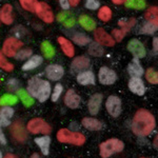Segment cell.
I'll return each instance as SVG.
<instances>
[{
  "instance_id": "47",
  "label": "cell",
  "mask_w": 158,
  "mask_h": 158,
  "mask_svg": "<svg viewBox=\"0 0 158 158\" xmlns=\"http://www.w3.org/2000/svg\"><path fill=\"white\" fill-rule=\"evenodd\" d=\"M79 1H80V0H69V2H70V4L72 6H76L79 3Z\"/></svg>"
},
{
  "instance_id": "52",
  "label": "cell",
  "mask_w": 158,
  "mask_h": 158,
  "mask_svg": "<svg viewBox=\"0 0 158 158\" xmlns=\"http://www.w3.org/2000/svg\"><path fill=\"white\" fill-rule=\"evenodd\" d=\"M154 143H155V146H157L158 147V135H157V137L155 138V140H154Z\"/></svg>"
},
{
  "instance_id": "35",
  "label": "cell",
  "mask_w": 158,
  "mask_h": 158,
  "mask_svg": "<svg viewBox=\"0 0 158 158\" xmlns=\"http://www.w3.org/2000/svg\"><path fill=\"white\" fill-rule=\"evenodd\" d=\"M89 53L93 56L99 57V56H101L103 54V50L98 42H92L90 44V48H89Z\"/></svg>"
},
{
  "instance_id": "39",
  "label": "cell",
  "mask_w": 158,
  "mask_h": 158,
  "mask_svg": "<svg viewBox=\"0 0 158 158\" xmlns=\"http://www.w3.org/2000/svg\"><path fill=\"white\" fill-rule=\"evenodd\" d=\"M0 67H1L2 70L6 71V72H11V71L14 70V65H13L12 63H10L6 59H4L3 53L2 52H1V54H0Z\"/></svg>"
},
{
  "instance_id": "29",
  "label": "cell",
  "mask_w": 158,
  "mask_h": 158,
  "mask_svg": "<svg viewBox=\"0 0 158 158\" xmlns=\"http://www.w3.org/2000/svg\"><path fill=\"white\" fill-rule=\"evenodd\" d=\"M79 22H80L81 27H82L83 29H85L86 31H93L96 27L95 21H94L92 18H90L89 16H85V15H83V16L80 17Z\"/></svg>"
},
{
  "instance_id": "36",
  "label": "cell",
  "mask_w": 158,
  "mask_h": 158,
  "mask_svg": "<svg viewBox=\"0 0 158 158\" xmlns=\"http://www.w3.org/2000/svg\"><path fill=\"white\" fill-rule=\"evenodd\" d=\"M98 17L102 21H109L112 17V12L108 6H102L98 12Z\"/></svg>"
},
{
  "instance_id": "23",
  "label": "cell",
  "mask_w": 158,
  "mask_h": 158,
  "mask_svg": "<svg viewBox=\"0 0 158 158\" xmlns=\"http://www.w3.org/2000/svg\"><path fill=\"white\" fill-rule=\"evenodd\" d=\"M57 40H58V42H59L60 48H61V50L63 51V53H64L68 57H73L74 54H75V51H74V47H73L72 42L64 37H58Z\"/></svg>"
},
{
  "instance_id": "51",
  "label": "cell",
  "mask_w": 158,
  "mask_h": 158,
  "mask_svg": "<svg viewBox=\"0 0 158 158\" xmlns=\"http://www.w3.org/2000/svg\"><path fill=\"white\" fill-rule=\"evenodd\" d=\"M31 158H41V157H40L38 154H33L32 156H31Z\"/></svg>"
},
{
  "instance_id": "31",
  "label": "cell",
  "mask_w": 158,
  "mask_h": 158,
  "mask_svg": "<svg viewBox=\"0 0 158 158\" xmlns=\"http://www.w3.org/2000/svg\"><path fill=\"white\" fill-rule=\"evenodd\" d=\"M18 101V98L16 97L15 95H12V94H6L3 95L0 99V104L2 106H13V104L17 103Z\"/></svg>"
},
{
  "instance_id": "5",
  "label": "cell",
  "mask_w": 158,
  "mask_h": 158,
  "mask_svg": "<svg viewBox=\"0 0 158 158\" xmlns=\"http://www.w3.org/2000/svg\"><path fill=\"white\" fill-rule=\"evenodd\" d=\"M27 129L32 134H44L49 135L52 132V128L49 123L42 118H33L27 122Z\"/></svg>"
},
{
  "instance_id": "3",
  "label": "cell",
  "mask_w": 158,
  "mask_h": 158,
  "mask_svg": "<svg viewBox=\"0 0 158 158\" xmlns=\"http://www.w3.org/2000/svg\"><path fill=\"white\" fill-rule=\"evenodd\" d=\"M57 139L62 143H70L74 146H82L85 142V135L78 132H72L68 129L59 130L57 133Z\"/></svg>"
},
{
  "instance_id": "26",
  "label": "cell",
  "mask_w": 158,
  "mask_h": 158,
  "mask_svg": "<svg viewBox=\"0 0 158 158\" xmlns=\"http://www.w3.org/2000/svg\"><path fill=\"white\" fill-rule=\"evenodd\" d=\"M42 57L41 56H38V55H34L30 58L27 62L22 65V70L23 71H31V70H34L37 67H39L40 64L42 63Z\"/></svg>"
},
{
  "instance_id": "49",
  "label": "cell",
  "mask_w": 158,
  "mask_h": 158,
  "mask_svg": "<svg viewBox=\"0 0 158 158\" xmlns=\"http://www.w3.org/2000/svg\"><path fill=\"white\" fill-rule=\"evenodd\" d=\"M4 158H18V157L15 156L14 154H6V156H4Z\"/></svg>"
},
{
  "instance_id": "24",
  "label": "cell",
  "mask_w": 158,
  "mask_h": 158,
  "mask_svg": "<svg viewBox=\"0 0 158 158\" xmlns=\"http://www.w3.org/2000/svg\"><path fill=\"white\" fill-rule=\"evenodd\" d=\"M12 6L10 4H4L0 11V19L3 23L12 24L13 23V14H12Z\"/></svg>"
},
{
  "instance_id": "25",
  "label": "cell",
  "mask_w": 158,
  "mask_h": 158,
  "mask_svg": "<svg viewBox=\"0 0 158 158\" xmlns=\"http://www.w3.org/2000/svg\"><path fill=\"white\" fill-rule=\"evenodd\" d=\"M35 142H36V144L39 147L40 151L42 152L43 155H49L50 143H51L50 136L45 135V136H42V137H38V138L35 139Z\"/></svg>"
},
{
  "instance_id": "46",
  "label": "cell",
  "mask_w": 158,
  "mask_h": 158,
  "mask_svg": "<svg viewBox=\"0 0 158 158\" xmlns=\"http://www.w3.org/2000/svg\"><path fill=\"white\" fill-rule=\"evenodd\" d=\"M153 50L155 54H158V37H155L153 39Z\"/></svg>"
},
{
  "instance_id": "42",
  "label": "cell",
  "mask_w": 158,
  "mask_h": 158,
  "mask_svg": "<svg viewBox=\"0 0 158 158\" xmlns=\"http://www.w3.org/2000/svg\"><path fill=\"white\" fill-rule=\"evenodd\" d=\"M85 6L90 10H97L99 7V2L97 0H86Z\"/></svg>"
},
{
  "instance_id": "19",
  "label": "cell",
  "mask_w": 158,
  "mask_h": 158,
  "mask_svg": "<svg viewBox=\"0 0 158 158\" xmlns=\"http://www.w3.org/2000/svg\"><path fill=\"white\" fill-rule=\"evenodd\" d=\"M77 81L82 85H95V76L91 71H85L78 74Z\"/></svg>"
},
{
  "instance_id": "11",
  "label": "cell",
  "mask_w": 158,
  "mask_h": 158,
  "mask_svg": "<svg viewBox=\"0 0 158 158\" xmlns=\"http://www.w3.org/2000/svg\"><path fill=\"white\" fill-rule=\"evenodd\" d=\"M94 38H95V41L98 42L101 45H106V47H113L115 44V40L113 39V37L110 34L106 32L103 29L99 27L95 31L94 33Z\"/></svg>"
},
{
  "instance_id": "27",
  "label": "cell",
  "mask_w": 158,
  "mask_h": 158,
  "mask_svg": "<svg viewBox=\"0 0 158 158\" xmlns=\"http://www.w3.org/2000/svg\"><path fill=\"white\" fill-rule=\"evenodd\" d=\"M17 94H18L19 98L21 99V101H22V103H23L24 106L29 108V106L34 104V102H35L34 98L30 95L29 91H25V90H23V89H21V90H17Z\"/></svg>"
},
{
  "instance_id": "43",
  "label": "cell",
  "mask_w": 158,
  "mask_h": 158,
  "mask_svg": "<svg viewBox=\"0 0 158 158\" xmlns=\"http://www.w3.org/2000/svg\"><path fill=\"white\" fill-rule=\"evenodd\" d=\"M63 25L64 27H73L74 24H75V19H74V17L72 16H70L68 19H65L64 21L62 22Z\"/></svg>"
},
{
  "instance_id": "45",
  "label": "cell",
  "mask_w": 158,
  "mask_h": 158,
  "mask_svg": "<svg viewBox=\"0 0 158 158\" xmlns=\"http://www.w3.org/2000/svg\"><path fill=\"white\" fill-rule=\"evenodd\" d=\"M60 2V6L62 7L63 10H68L69 7H70V2H69V0H59Z\"/></svg>"
},
{
  "instance_id": "12",
  "label": "cell",
  "mask_w": 158,
  "mask_h": 158,
  "mask_svg": "<svg viewBox=\"0 0 158 158\" xmlns=\"http://www.w3.org/2000/svg\"><path fill=\"white\" fill-rule=\"evenodd\" d=\"M11 133L15 140L18 142H24L27 138V131H25L23 124L19 121H16L12 124L11 127Z\"/></svg>"
},
{
  "instance_id": "28",
  "label": "cell",
  "mask_w": 158,
  "mask_h": 158,
  "mask_svg": "<svg viewBox=\"0 0 158 158\" xmlns=\"http://www.w3.org/2000/svg\"><path fill=\"white\" fill-rule=\"evenodd\" d=\"M144 17L149 22L155 23L158 25V7L157 6H152L146 12Z\"/></svg>"
},
{
  "instance_id": "22",
  "label": "cell",
  "mask_w": 158,
  "mask_h": 158,
  "mask_svg": "<svg viewBox=\"0 0 158 158\" xmlns=\"http://www.w3.org/2000/svg\"><path fill=\"white\" fill-rule=\"evenodd\" d=\"M81 123L85 129L90 130V131H99L102 128L101 121H99L95 118H91V117H85L82 119V121H81Z\"/></svg>"
},
{
  "instance_id": "44",
  "label": "cell",
  "mask_w": 158,
  "mask_h": 158,
  "mask_svg": "<svg viewBox=\"0 0 158 158\" xmlns=\"http://www.w3.org/2000/svg\"><path fill=\"white\" fill-rule=\"evenodd\" d=\"M70 16H72V15H71L69 12H63V13H60V14L58 15V16H57V19L59 20L60 22H63L65 19H68Z\"/></svg>"
},
{
  "instance_id": "15",
  "label": "cell",
  "mask_w": 158,
  "mask_h": 158,
  "mask_svg": "<svg viewBox=\"0 0 158 158\" xmlns=\"http://www.w3.org/2000/svg\"><path fill=\"white\" fill-rule=\"evenodd\" d=\"M45 74H47L49 79L56 81L59 80L62 77L63 74H64V71H63V68L59 64H50L45 69Z\"/></svg>"
},
{
  "instance_id": "20",
  "label": "cell",
  "mask_w": 158,
  "mask_h": 158,
  "mask_svg": "<svg viewBox=\"0 0 158 158\" xmlns=\"http://www.w3.org/2000/svg\"><path fill=\"white\" fill-rule=\"evenodd\" d=\"M128 72L132 77H140L143 74V69H142L141 64H140L139 60L137 58L132 60L131 63L128 65Z\"/></svg>"
},
{
  "instance_id": "4",
  "label": "cell",
  "mask_w": 158,
  "mask_h": 158,
  "mask_svg": "<svg viewBox=\"0 0 158 158\" xmlns=\"http://www.w3.org/2000/svg\"><path fill=\"white\" fill-rule=\"evenodd\" d=\"M124 143L119 139L111 138L106 141L102 142L99 146V150H100V156L102 158H109L115 153H119L123 150Z\"/></svg>"
},
{
  "instance_id": "32",
  "label": "cell",
  "mask_w": 158,
  "mask_h": 158,
  "mask_svg": "<svg viewBox=\"0 0 158 158\" xmlns=\"http://www.w3.org/2000/svg\"><path fill=\"white\" fill-rule=\"evenodd\" d=\"M21 6L29 12H36V7L38 4L37 0H19Z\"/></svg>"
},
{
  "instance_id": "48",
  "label": "cell",
  "mask_w": 158,
  "mask_h": 158,
  "mask_svg": "<svg viewBox=\"0 0 158 158\" xmlns=\"http://www.w3.org/2000/svg\"><path fill=\"white\" fill-rule=\"evenodd\" d=\"M112 1L115 4H121V3H126L127 0H112Z\"/></svg>"
},
{
  "instance_id": "17",
  "label": "cell",
  "mask_w": 158,
  "mask_h": 158,
  "mask_svg": "<svg viewBox=\"0 0 158 158\" xmlns=\"http://www.w3.org/2000/svg\"><path fill=\"white\" fill-rule=\"evenodd\" d=\"M80 96L77 95L74 90H69L64 96V103L71 109H77L80 104Z\"/></svg>"
},
{
  "instance_id": "53",
  "label": "cell",
  "mask_w": 158,
  "mask_h": 158,
  "mask_svg": "<svg viewBox=\"0 0 158 158\" xmlns=\"http://www.w3.org/2000/svg\"><path fill=\"white\" fill-rule=\"evenodd\" d=\"M141 158H147V157H141Z\"/></svg>"
},
{
  "instance_id": "37",
  "label": "cell",
  "mask_w": 158,
  "mask_h": 158,
  "mask_svg": "<svg viewBox=\"0 0 158 158\" xmlns=\"http://www.w3.org/2000/svg\"><path fill=\"white\" fill-rule=\"evenodd\" d=\"M146 78L152 85H158V72L154 71L153 69H148L146 73Z\"/></svg>"
},
{
  "instance_id": "2",
  "label": "cell",
  "mask_w": 158,
  "mask_h": 158,
  "mask_svg": "<svg viewBox=\"0 0 158 158\" xmlns=\"http://www.w3.org/2000/svg\"><path fill=\"white\" fill-rule=\"evenodd\" d=\"M27 91L33 97L37 98L40 102H44L50 97L51 85L47 80L41 78L33 77L27 83Z\"/></svg>"
},
{
  "instance_id": "1",
  "label": "cell",
  "mask_w": 158,
  "mask_h": 158,
  "mask_svg": "<svg viewBox=\"0 0 158 158\" xmlns=\"http://www.w3.org/2000/svg\"><path fill=\"white\" fill-rule=\"evenodd\" d=\"M156 126L154 116L148 110L139 109L135 113L132 121V131L137 136H148L153 132Z\"/></svg>"
},
{
  "instance_id": "9",
  "label": "cell",
  "mask_w": 158,
  "mask_h": 158,
  "mask_svg": "<svg viewBox=\"0 0 158 158\" xmlns=\"http://www.w3.org/2000/svg\"><path fill=\"white\" fill-rule=\"evenodd\" d=\"M98 79H99V82H100L101 85H111L116 81L117 75L113 70H111V69H109L106 67H102L100 70H99Z\"/></svg>"
},
{
  "instance_id": "34",
  "label": "cell",
  "mask_w": 158,
  "mask_h": 158,
  "mask_svg": "<svg viewBox=\"0 0 158 158\" xmlns=\"http://www.w3.org/2000/svg\"><path fill=\"white\" fill-rule=\"evenodd\" d=\"M73 41L77 43L78 45H86L90 42V38L82 33H76L73 36Z\"/></svg>"
},
{
  "instance_id": "38",
  "label": "cell",
  "mask_w": 158,
  "mask_h": 158,
  "mask_svg": "<svg viewBox=\"0 0 158 158\" xmlns=\"http://www.w3.org/2000/svg\"><path fill=\"white\" fill-rule=\"evenodd\" d=\"M158 30V25L155 24V23H152V22H149L148 21V23H144L142 25L141 30H140V32L142 33V34H149L151 35L153 33L155 32V31Z\"/></svg>"
},
{
  "instance_id": "40",
  "label": "cell",
  "mask_w": 158,
  "mask_h": 158,
  "mask_svg": "<svg viewBox=\"0 0 158 158\" xmlns=\"http://www.w3.org/2000/svg\"><path fill=\"white\" fill-rule=\"evenodd\" d=\"M31 55H32V50L25 49V50L19 51L16 55V58L18 60H23V59H27V58H30Z\"/></svg>"
},
{
  "instance_id": "30",
  "label": "cell",
  "mask_w": 158,
  "mask_h": 158,
  "mask_svg": "<svg viewBox=\"0 0 158 158\" xmlns=\"http://www.w3.org/2000/svg\"><path fill=\"white\" fill-rule=\"evenodd\" d=\"M41 51H42L43 55H44V57L49 58V59L53 58V57H54V55H55L54 48H53L52 44H51L50 42H48V41H43L41 43Z\"/></svg>"
},
{
  "instance_id": "10",
  "label": "cell",
  "mask_w": 158,
  "mask_h": 158,
  "mask_svg": "<svg viewBox=\"0 0 158 158\" xmlns=\"http://www.w3.org/2000/svg\"><path fill=\"white\" fill-rule=\"evenodd\" d=\"M36 13L38 17H40V19H42L47 23H51L54 21V14H53L51 7L45 2H38Z\"/></svg>"
},
{
  "instance_id": "6",
  "label": "cell",
  "mask_w": 158,
  "mask_h": 158,
  "mask_svg": "<svg viewBox=\"0 0 158 158\" xmlns=\"http://www.w3.org/2000/svg\"><path fill=\"white\" fill-rule=\"evenodd\" d=\"M23 43L20 41L19 39L14 37H10L4 41L3 48H2V53L7 57H16L17 53L22 48Z\"/></svg>"
},
{
  "instance_id": "16",
  "label": "cell",
  "mask_w": 158,
  "mask_h": 158,
  "mask_svg": "<svg viewBox=\"0 0 158 158\" xmlns=\"http://www.w3.org/2000/svg\"><path fill=\"white\" fill-rule=\"evenodd\" d=\"M101 102H102V95L101 94H94L90 98L88 103V109L92 115H96L98 113L100 110Z\"/></svg>"
},
{
  "instance_id": "18",
  "label": "cell",
  "mask_w": 158,
  "mask_h": 158,
  "mask_svg": "<svg viewBox=\"0 0 158 158\" xmlns=\"http://www.w3.org/2000/svg\"><path fill=\"white\" fill-rule=\"evenodd\" d=\"M89 65H90V60H89L85 56H79V57H76L75 59L73 60L71 68H72L73 71H75V72H80V71H83V70H85V69H88Z\"/></svg>"
},
{
  "instance_id": "41",
  "label": "cell",
  "mask_w": 158,
  "mask_h": 158,
  "mask_svg": "<svg viewBox=\"0 0 158 158\" xmlns=\"http://www.w3.org/2000/svg\"><path fill=\"white\" fill-rule=\"evenodd\" d=\"M62 90H63V88L60 83H58V85H55L54 92H53V95H52V101H54L55 102V101L58 100V98L60 97L61 93H62Z\"/></svg>"
},
{
  "instance_id": "8",
  "label": "cell",
  "mask_w": 158,
  "mask_h": 158,
  "mask_svg": "<svg viewBox=\"0 0 158 158\" xmlns=\"http://www.w3.org/2000/svg\"><path fill=\"white\" fill-rule=\"evenodd\" d=\"M119 25H120V29H115L112 31V34L114 35V37H115V39L117 41H121L122 39H123V37L126 36V34L129 32L130 30L132 29V27L136 23V20L134 18L128 20V21H126V20H123V21H119L118 22Z\"/></svg>"
},
{
  "instance_id": "7",
  "label": "cell",
  "mask_w": 158,
  "mask_h": 158,
  "mask_svg": "<svg viewBox=\"0 0 158 158\" xmlns=\"http://www.w3.org/2000/svg\"><path fill=\"white\" fill-rule=\"evenodd\" d=\"M106 111L109 112V114L113 117H118L121 114L122 111V106H121V100L117 96H110L106 99Z\"/></svg>"
},
{
  "instance_id": "13",
  "label": "cell",
  "mask_w": 158,
  "mask_h": 158,
  "mask_svg": "<svg viewBox=\"0 0 158 158\" xmlns=\"http://www.w3.org/2000/svg\"><path fill=\"white\" fill-rule=\"evenodd\" d=\"M128 50L134 55L135 58H142L146 56V49L143 44L137 39L130 40L128 43Z\"/></svg>"
},
{
  "instance_id": "21",
  "label": "cell",
  "mask_w": 158,
  "mask_h": 158,
  "mask_svg": "<svg viewBox=\"0 0 158 158\" xmlns=\"http://www.w3.org/2000/svg\"><path fill=\"white\" fill-rule=\"evenodd\" d=\"M14 115V110L7 106H2L0 111V122L1 127H7L11 124V118Z\"/></svg>"
},
{
  "instance_id": "50",
  "label": "cell",
  "mask_w": 158,
  "mask_h": 158,
  "mask_svg": "<svg viewBox=\"0 0 158 158\" xmlns=\"http://www.w3.org/2000/svg\"><path fill=\"white\" fill-rule=\"evenodd\" d=\"M0 135H1V143L2 144H6V138H4V136H3V133H0Z\"/></svg>"
},
{
  "instance_id": "14",
  "label": "cell",
  "mask_w": 158,
  "mask_h": 158,
  "mask_svg": "<svg viewBox=\"0 0 158 158\" xmlns=\"http://www.w3.org/2000/svg\"><path fill=\"white\" fill-rule=\"evenodd\" d=\"M129 89L131 92L139 96H142L146 92V86L143 85V81L140 77H132L129 81Z\"/></svg>"
},
{
  "instance_id": "33",
  "label": "cell",
  "mask_w": 158,
  "mask_h": 158,
  "mask_svg": "<svg viewBox=\"0 0 158 158\" xmlns=\"http://www.w3.org/2000/svg\"><path fill=\"white\" fill-rule=\"evenodd\" d=\"M126 6L135 10H142L146 7V1L144 0H127Z\"/></svg>"
}]
</instances>
